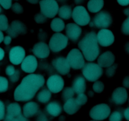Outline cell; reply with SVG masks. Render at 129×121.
Here are the masks:
<instances>
[{"label":"cell","instance_id":"1","mask_svg":"<svg viewBox=\"0 0 129 121\" xmlns=\"http://www.w3.org/2000/svg\"><path fill=\"white\" fill-rule=\"evenodd\" d=\"M45 83V79L42 75L30 74L26 75L17 86L14 92V99L16 101L26 102L34 97L38 90Z\"/></svg>","mask_w":129,"mask_h":121},{"label":"cell","instance_id":"2","mask_svg":"<svg viewBox=\"0 0 129 121\" xmlns=\"http://www.w3.org/2000/svg\"><path fill=\"white\" fill-rule=\"evenodd\" d=\"M97 35L93 31L86 33L78 43V47L88 61H94L99 56L100 50Z\"/></svg>","mask_w":129,"mask_h":121},{"label":"cell","instance_id":"3","mask_svg":"<svg viewBox=\"0 0 129 121\" xmlns=\"http://www.w3.org/2000/svg\"><path fill=\"white\" fill-rule=\"evenodd\" d=\"M82 72L84 78L88 81L95 82L102 77L103 74V69L98 64L88 63L84 65Z\"/></svg>","mask_w":129,"mask_h":121},{"label":"cell","instance_id":"4","mask_svg":"<svg viewBox=\"0 0 129 121\" xmlns=\"http://www.w3.org/2000/svg\"><path fill=\"white\" fill-rule=\"evenodd\" d=\"M66 60H68L71 68L79 70L84 67L85 65L84 56L79 50L73 48L68 53Z\"/></svg>","mask_w":129,"mask_h":121},{"label":"cell","instance_id":"5","mask_svg":"<svg viewBox=\"0 0 129 121\" xmlns=\"http://www.w3.org/2000/svg\"><path fill=\"white\" fill-rule=\"evenodd\" d=\"M112 19L110 13L106 11H100L93 18L89 25L91 26H95L98 28H107L112 25Z\"/></svg>","mask_w":129,"mask_h":121},{"label":"cell","instance_id":"6","mask_svg":"<svg viewBox=\"0 0 129 121\" xmlns=\"http://www.w3.org/2000/svg\"><path fill=\"white\" fill-rule=\"evenodd\" d=\"M111 112V109L107 104H100L93 106L89 110V116L94 120H103L107 119Z\"/></svg>","mask_w":129,"mask_h":121},{"label":"cell","instance_id":"7","mask_svg":"<svg viewBox=\"0 0 129 121\" xmlns=\"http://www.w3.org/2000/svg\"><path fill=\"white\" fill-rule=\"evenodd\" d=\"M68 44V38L60 33H55L52 36L49 41V48L54 53H58L64 50Z\"/></svg>","mask_w":129,"mask_h":121},{"label":"cell","instance_id":"8","mask_svg":"<svg viewBox=\"0 0 129 121\" xmlns=\"http://www.w3.org/2000/svg\"><path fill=\"white\" fill-rule=\"evenodd\" d=\"M72 17L76 23L80 26H86L90 23V16L85 8L82 6H78L74 8L72 13Z\"/></svg>","mask_w":129,"mask_h":121},{"label":"cell","instance_id":"9","mask_svg":"<svg viewBox=\"0 0 129 121\" xmlns=\"http://www.w3.org/2000/svg\"><path fill=\"white\" fill-rule=\"evenodd\" d=\"M40 8L41 12L49 18H54L59 10V5L55 0H41Z\"/></svg>","mask_w":129,"mask_h":121},{"label":"cell","instance_id":"10","mask_svg":"<svg viewBox=\"0 0 129 121\" xmlns=\"http://www.w3.org/2000/svg\"><path fill=\"white\" fill-rule=\"evenodd\" d=\"M6 32L9 36L16 38L20 35H24L27 33L28 28L26 25L20 20H14L10 24Z\"/></svg>","mask_w":129,"mask_h":121},{"label":"cell","instance_id":"11","mask_svg":"<svg viewBox=\"0 0 129 121\" xmlns=\"http://www.w3.org/2000/svg\"><path fill=\"white\" fill-rule=\"evenodd\" d=\"M47 86L51 92L56 94L61 91L64 88V79L59 75H51L47 81Z\"/></svg>","mask_w":129,"mask_h":121},{"label":"cell","instance_id":"12","mask_svg":"<svg viewBox=\"0 0 129 121\" xmlns=\"http://www.w3.org/2000/svg\"><path fill=\"white\" fill-rule=\"evenodd\" d=\"M97 40L101 46L107 47L113 45L115 41V36L112 31L107 29H102L97 33Z\"/></svg>","mask_w":129,"mask_h":121},{"label":"cell","instance_id":"13","mask_svg":"<svg viewBox=\"0 0 129 121\" xmlns=\"http://www.w3.org/2000/svg\"><path fill=\"white\" fill-rule=\"evenodd\" d=\"M25 58V50L20 46L11 48L9 53V58L11 64L18 65L21 64Z\"/></svg>","mask_w":129,"mask_h":121},{"label":"cell","instance_id":"14","mask_svg":"<svg viewBox=\"0 0 129 121\" xmlns=\"http://www.w3.org/2000/svg\"><path fill=\"white\" fill-rule=\"evenodd\" d=\"M52 64L56 71L60 75H65L70 71L71 67L68 60L63 57H57L54 59Z\"/></svg>","mask_w":129,"mask_h":121},{"label":"cell","instance_id":"15","mask_svg":"<svg viewBox=\"0 0 129 121\" xmlns=\"http://www.w3.org/2000/svg\"><path fill=\"white\" fill-rule=\"evenodd\" d=\"M66 33L68 38L73 41L79 40L82 33V29L77 24L71 23L66 26Z\"/></svg>","mask_w":129,"mask_h":121},{"label":"cell","instance_id":"16","mask_svg":"<svg viewBox=\"0 0 129 121\" xmlns=\"http://www.w3.org/2000/svg\"><path fill=\"white\" fill-rule=\"evenodd\" d=\"M128 94L124 87H117L113 90L112 95V100L117 105L123 104L127 100Z\"/></svg>","mask_w":129,"mask_h":121},{"label":"cell","instance_id":"17","mask_svg":"<svg viewBox=\"0 0 129 121\" xmlns=\"http://www.w3.org/2000/svg\"><path fill=\"white\" fill-rule=\"evenodd\" d=\"M32 52L39 58H45L49 56L50 54V48L44 42H38L34 45L32 48Z\"/></svg>","mask_w":129,"mask_h":121},{"label":"cell","instance_id":"18","mask_svg":"<svg viewBox=\"0 0 129 121\" xmlns=\"http://www.w3.org/2000/svg\"><path fill=\"white\" fill-rule=\"evenodd\" d=\"M37 66V60L33 55H28L26 56L21 64V69L26 73L34 72L36 70Z\"/></svg>","mask_w":129,"mask_h":121},{"label":"cell","instance_id":"19","mask_svg":"<svg viewBox=\"0 0 129 121\" xmlns=\"http://www.w3.org/2000/svg\"><path fill=\"white\" fill-rule=\"evenodd\" d=\"M6 115H5L4 121H10L11 119L20 116L22 114L20 105L18 103H11L6 109Z\"/></svg>","mask_w":129,"mask_h":121},{"label":"cell","instance_id":"20","mask_svg":"<svg viewBox=\"0 0 129 121\" xmlns=\"http://www.w3.org/2000/svg\"><path fill=\"white\" fill-rule=\"evenodd\" d=\"M115 56L110 51H105L98 58V64L102 67H110L114 64Z\"/></svg>","mask_w":129,"mask_h":121},{"label":"cell","instance_id":"21","mask_svg":"<svg viewBox=\"0 0 129 121\" xmlns=\"http://www.w3.org/2000/svg\"><path fill=\"white\" fill-rule=\"evenodd\" d=\"M81 107V106L78 104L76 99L74 98L68 99L64 104V111L69 115H73L76 113Z\"/></svg>","mask_w":129,"mask_h":121},{"label":"cell","instance_id":"22","mask_svg":"<svg viewBox=\"0 0 129 121\" xmlns=\"http://www.w3.org/2000/svg\"><path fill=\"white\" fill-rule=\"evenodd\" d=\"M39 112V105L34 102H30L24 105L23 108V115L26 117H31Z\"/></svg>","mask_w":129,"mask_h":121},{"label":"cell","instance_id":"23","mask_svg":"<svg viewBox=\"0 0 129 121\" xmlns=\"http://www.w3.org/2000/svg\"><path fill=\"white\" fill-rule=\"evenodd\" d=\"M45 109L49 115L54 117L59 116L62 111V108L60 104L56 101L51 102L48 104L45 107Z\"/></svg>","mask_w":129,"mask_h":121},{"label":"cell","instance_id":"24","mask_svg":"<svg viewBox=\"0 0 129 121\" xmlns=\"http://www.w3.org/2000/svg\"><path fill=\"white\" fill-rule=\"evenodd\" d=\"M73 89L76 94H82L86 91V84L85 79L81 75H78L73 80Z\"/></svg>","mask_w":129,"mask_h":121},{"label":"cell","instance_id":"25","mask_svg":"<svg viewBox=\"0 0 129 121\" xmlns=\"http://www.w3.org/2000/svg\"><path fill=\"white\" fill-rule=\"evenodd\" d=\"M103 5L104 0H89L87 6L91 13H97L103 8Z\"/></svg>","mask_w":129,"mask_h":121},{"label":"cell","instance_id":"26","mask_svg":"<svg viewBox=\"0 0 129 121\" xmlns=\"http://www.w3.org/2000/svg\"><path fill=\"white\" fill-rule=\"evenodd\" d=\"M52 30L55 32H60L65 28V24L64 21L59 18H55L52 21L50 24Z\"/></svg>","mask_w":129,"mask_h":121},{"label":"cell","instance_id":"27","mask_svg":"<svg viewBox=\"0 0 129 121\" xmlns=\"http://www.w3.org/2000/svg\"><path fill=\"white\" fill-rule=\"evenodd\" d=\"M72 9L69 5H63L59 8L58 15L60 18L64 20H69L72 16Z\"/></svg>","mask_w":129,"mask_h":121},{"label":"cell","instance_id":"28","mask_svg":"<svg viewBox=\"0 0 129 121\" xmlns=\"http://www.w3.org/2000/svg\"><path fill=\"white\" fill-rule=\"evenodd\" d=\"M51 96V92L49 89H44L38 94L37 99L39 102L42 103V104H45V103L48 102L50 100Z\"/></svg>","mask_w":129,"mask_h":121},{"label":"cell","instance_id":"29","mask_svg":"<svg viewBox=\"0 0 129 121\" xmlns=\"http://www.w3.org/2000/svg\"><path fill=\"white\" fill-rule=\"evenodd\" d=\"M74 94H75V92L73 87H66L63 90L62 94V99L64 101H66L68 99L73 98Z\"/></svg>","mask_w":129,"mask_h":121},{"label":"cell","instance_id":"30","mask_svg":"<svg viewBox=\"0 0 129 121\" xmlns=\"http://www.w3.org/2000/svg\"><path fill=\"white\" fill-rule=\"evenodd\" d=\"M8 27V18L5 15H0V31H6Z\"/></svg>","mask_w":129,"mask_h":121},{"label":"cell","instance_id":"31","mask_svg":"<svg viewBox=\"0 0 129 121\" xmlns=\"http://www.w3.org/2000/svg\"><path fill=\"white\" fill-rule=\"evenodd\" d=\"M34 20L37 24H42L47 21V17L42 12H39L34 15Z\"/></svg>","mask_w":129,"mask_h":121},{"label":"cell","instance_id":"32","mask_svg":"<svg viewBox=\"0 0 129 121\" xmlns=\"http://www.w3.org/2000/svg\"><path fill=\"white\" fill-rule=\"evenodd\" d=\"M93 89L96 93H102L105 90L104 83L102 81H96L93 84Z\"/></svg>","mask_w":129,"mask_h":121},{"label":"cell","instance_id":"33","mask_svg":"<svg viewBox=\"0 0 129 121\" xmlns=\"http://www.w3.org/2000/svg\"><path fill=\"white\" fill-rule=\"evenodd\" d=\"M8 89V81L3 77L0 76V93L6 92Z\"/></svg>","mask_w":129,"mask_h":121},{"label":"cell","instance_id":"34","mask_svg":"<svg viewBox=\"0 0 129 121\" xmlns=\"http://www.w3.org/2000/svg\"><path fill=\"white\" fill-rule=\"evenodd\" d=\"M121 31L124 35H129V17L123 21L121 26Z\"/></svg>","mask_w":129,"mask_h":121},{"label":"cell","instance_id":"35","mask_svg":"<svg viewBox=\"0 0 129 121\" xmlns=\"http://www.w3.org/2000/svg\"><path fill=\"white\" fill-rule=\"evenodd\" d=\"M122 114L120 112L115 111L110 116L109 121H122Z\"/></svg>","mask_w":129,"mask_h":121},{"label":"cell","instance_id":"36","mask_svg":"<svg viewBox=\"0 0 129 121\" xmlns=\"http://www.w3.org/2000/svg\"><path fill=\"white\" fill-rule=\"evenodd\" d=\"M118 67V64H117L115 65H113V66H111L106 70V75L108 77V78L112 77L114 76V75L115 74L116 72H117V69Z\"/></svg>","mask_w":129,"mask_h":121},{"label":"cell","instance_id":"37","mask_svg":"<svg viewBox=\"0 0 129 121\" xmlns=\"http://www.w3.org/2000/svg\"><path fill=\"white\" fill-rule=\"evenodd\" d=\"M76 100L78 102V104L81 105V106H83L88 101V97H87L86 95L82 93V94H78V96L76 97Z\"/></svg>","mask_w":129,"mask_h":121},{"label":"cell","instance_id":"38","mask_svg":"<svg viewBox=\"0 0 129 121\" xmlns=\"http://www.w3.org/2000/svg\"><path fill=\"white\" fill-rule=\"evenodd\" d=\"M11 10L13 12L16 14H21L23 12V8L22 6L18 3H15L11 6Z\"/></svg>","mask_w":129,"mask_h":121},{"label":"cell","instance_id":"39","mask_svg":"<svg viewBox=\"0 0 129 121\" xmlns=\"http://www.w3.org/2000/svg\"><path fill=\"white\" fill-rule=\"evenodd\" d=\"M16 71H17V70H16L13 66L8 65L6 69V74L9 77H11L16 74Z\"/></svg>","mask_w":129,"mask_h":121},{"label":"cell","instance_id":"40","mask_svg":"<svg viewBox=\"0 0 129 121\" xmlns=\"http://www.w3.org/2000/svg\"><path fill=\"white\" fill-rule=\"evenodd\" d=\"M0 5L5 10H8L12 6V0H0Z\"/></svg>","mask_w":129,"mask_h":121},{"label":"cell","instance_id":"41","mask_svg":"<svg viewBox=\"0 0 129 121\" xmlns=\"http://www.w3.org/2000/svg\"><path fill=\"white\" fill-rule=\"evenodd\" d=\"M5 106L4 103L0 100V120H2L5 117Z\"/></svg>","mask_w":129,"mask_h":121},{"label":"cell","instance_id":"42","mask_svg":"<svg viewBox=\"0 0 129 121\" xmlns=\"http://www.w3.org/2000/svg\"><path fill=\"white\" fill-rule=\"evenodd\" d=\"M37 121H49V120L47 117L46 114L41 112L38 115L37 118Z\"/></svg>","mask_w":129,"mask_h":121},{"label":"cell","instance_id":"43","mask_svg":"<svg viewBox=\"0 0 129 121\" xmlns=\"http://www.w3.org/2000/svg\"><path fill=\"white\" fill-rule=\"evenodd\" d=\"M19 78H20V72H19V70H17L16 74L13 76L11 77H10V79L13 82H16L18 80Z\"/></svg>","mask_w":129,"mask_h":121},{"label":"cell","instance_id":"44","mask_svg":"<svg viewBox=\"0 0 129 121\" xmlns=\"http://www.w3.org/2000/svg\"><path fill=\"white\" fill-rule=\"evenodd\" d=\"M10 121H28V120L27 119V117H26L25 115L21 114L20 116L14 118V119H11V120Z\"/></svg>","mask_w":129,"mask_h":121},{"label":"cell","instance_id":"45","mask_svg":"<svg viewBox=\"0 0 129 121\" xmlns=\"http://www.w3.org/2000/svg\"><path fill=\"white\" fill-rule=\"evenodd\" d=\"M122 85L125 88L129 89V75H127L123 79V82H122Z\"/></svg>","mask_w":129,"mask_h":121},{"label":"cell","instance_id":"46","mask_svg":"<svg viewBox=\"0 0 129 121\" xmlns=\"http://www.w3.org/2000/svg\"><path fill=\"white\" fill-rule=\"evenodd\" d=\"M3 42L5 45H9L11 42V37L10 36H6L4 38Z\"/></svg>","mask_w":129,"mask_h":121},{"label":"cell","instance_id":"47","mask_svg":"<svg viewBox=\"0 0 129 121\" xmlns=\"http://www.w3.org/2000/svg\"><path fill=\"white\" fill-rule=\"evenodd\" d=\"M117 2L121 6H127L129 5V0H117Z\"/></svg>","mask_w":129,"mask_h":121},{"label":"cell","instance_id":"48","mask_svg":"<svg viewBox=\"0 0 129 121\" xmlns=\"http://www.w3.org/2000/svg\"><path fill=\"white\" fill-rule=\"evenodd\" d=\"M123 115H124V117L125 118V119L129 121V107L125 109V110L123 112Z\"/></svg>","mask_w":129,"mask_h":121},{"label":"cell","instance_id":"49","mask_svg":"<svg viewBox=\"0 0 129 121\" xmlns=\"http://www.w3.org/2000/svg\"><path fill=\"white\" fill-rule=\"evenodd\" d=\"M124 50L127 54L129 55V41L128 42H126L124 44Z\"/></svg>","mask_w":129,"mask_h":121},{"label":"cell","instance_id":"50","mask_svg":"<svg viewBox=\"0 0 129 121\" xmlns=\"http://www.w3.org/2000/svg\"><path fill=\"white\" fill-rule=\"evenodd\" d=\"M5 56V51L1 48H0V61L3 59Z\"/></svg>","mask_w":129,"mask_h":121},{"label":"cell","instance_id":"51","mask_svg":"<svg viewBox=\"0 0 129 121\" xmlns=\"http://www.w3.org/2000/svg\"><path fill=\"white\" fill-rule=\"evenodd\" d=\"M123 13L126 16H127V17H129V8H128L125 9V10H123Z\"/></svg>","mask_w":129,"mask_h":121},{"label":"cell","instance_id":"52","mask_svg":"<svg viewBox=\"0 0 129 121\" xmlns=\"http://www.w3.org/2000/svg\"><path fill=\"white\" fill-rule=\"evenodd\" d=\"M40 0H26L28 3L31 4H37Z\"/></svg>","mask_w":129,"mask_h":121},{"label":"cell","instance_id":"53","mask_svg":"<svg viewBox=\"0 0 129 121\" xmlns=\"http://www.w3.org/2000/svg\"><path fill=\"white\" fill-rule=\"evenodd\" d=\"M4 40V35L2 31H0V43H1L2 41H3Z\"/></svg>","mask_w":129,"mask_h":121},{"label":"cell","instance_id":"54","mask_svg":"<svg viewBox=\"0 0 129 121\" xmlns=\"http://www.w3.org/2000/svg\"><path fill=\"white\" fill-rule=\"evenodd\" d=\"M83 0H75L76 3H81L83 2Z\"/></svg>","mask_w":129,"mask_h":121},{"label":"cell","instance_id":"55","mask_svg":"<svg viewBox=\"0 0 129 121\" xmlns=\"http://www.w3.org/2000/svg\"><path fill=\"white\" fill-rule=\"evenodd\" d=\"M2 8H1V6H0V13H1V12H2Z\"/></svg>","mask_w":129,"mask_h":121},{"label":"cell","instance_id":"56","mask_svg":"<svg viewBox=\"0 0 129 121\" xmlns=\"http://www.w3.org/2000/svg\"><path fill=\"white\" fill-rule=\"evenodd\" d=\"M128 104H129V99H128Z\"/></svg>","mask_w":129,"mask_h":121},{"label":"cell","instance_id":"57","mask_svg":"<svg viewBox=\"0 0 129 121\" xmlns=\"http://www.w3.org/2000/svg\"><path fill=\"white\" fill-rule=\"evenodd\" d=\"M91 121H95V120H91Z\"/></svg>","mask_w":129,"mask_h":121}]
</instances>
